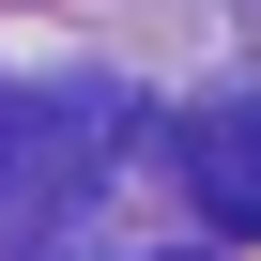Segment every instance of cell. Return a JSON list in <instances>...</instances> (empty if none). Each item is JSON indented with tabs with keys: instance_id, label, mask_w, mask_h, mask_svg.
Wrapping results in <instances>:
<instances>
[{
	"instance_id": "cell-1",
	"label": "cell",
	"mask_w": 261,
	"mask_h": 261,
	"mask_svg": "<svg viewBox=\"0 0 261 261\" xmlns=\"http://www.w3.org/2000/svg\"><path fill=\"white\" fill-rule=\"evenodd\" d=\"M185 185L215 230H261V108H200L185 123Z\"/></svg>"
}]
</instances>
